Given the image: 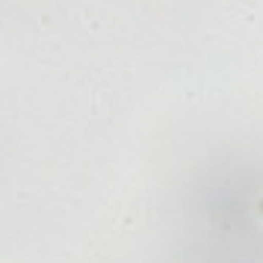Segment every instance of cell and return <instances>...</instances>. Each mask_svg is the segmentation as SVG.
<instances>
[{"label": "cell", "mask_w": 263, "mask_h": 263, "mask_svg": "<svg viewBox=\"0 0 263 263\" xmlns=\"http://www.w3.org/2000/svg\"><path fill=\"white\" fill-rule=\"evenodd\" d=\"M260 210H263V201H260Z\"/></svg>", "instance_id": "cell-1"}]
</instances>
